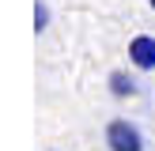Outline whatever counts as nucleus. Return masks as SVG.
<instances>
[{
	"instance_id": "obj_5",
	"label": "nucleus",
	"mask_w": 155,
	"mask_h": 151,
	"mask_svg": "<svg viewBox=\"0 0 155 151\" xmlns=\"http://www.w3.org/2000/svg\"><path fill=\"white\" fill-rule=\"evenodd\" d=\"M148 4H151V8H155V0H148Z\"/></svg>"
},
{
	"instance_id": "obj_4",
	"label": "nucleus",
	"mask_w": 155,
	"mask_h": 151,
	"mask_svg": "<svg viewBox=\"0 0 155 151\" xmlns=\"http://www.w3.org/2000/svg\"><path fill=\"white\" fill-rule=\"evenodd\" d=\"M45 27H49V8L38 4V8H34V30H45Z\"/></svg>"
},
{
	"instance_id": "obj_1",
	"label": "nucleus",
	"mask_w": 155,
	"mask_h": 151,
	"mask_svg": "<svg viewBox=\"0 0 155 151\" xmlns=\"http://www.w3.org/2000/svg\"><path fill=\"white\" fill-rule=\"evenodd\" d=\"M106 147L110 151H144V132L133 125V121L117 117L106 125Z\"/></svg>"
},
{
	"instance_id": "obj_2",
	"label": "nucleus",
	"mask_w": 155,
	"mask_h": 151,
	"mask_svg": "<svg viewBox=\"0 0 155 151\" xmlns=\"http://www.w3.org/2000/svg\"><path fill=\"white\" fill-rule=\"evenodd\" d=\"M129 60H133V68H140V72H151L155 68V38L151 34H136L133 42H129Z\"/></svg>"
},
{
	"instance_id": "obj_3",
	"label": "nucleus",
	"mask_w": 155,
	"mask_h": 151,
	"mask_svg": "<svg viewBox=\"0 0 155 151\" xmlns=\"http://www.w3.org/2000/svg\"><path fill=\"white\" fill-rule=\"evenodd\" d=\"M110 95H117V98H133V95H136V83L129 79L125 72H114V76H110Z\"/></svg>"
}]
</instances>
